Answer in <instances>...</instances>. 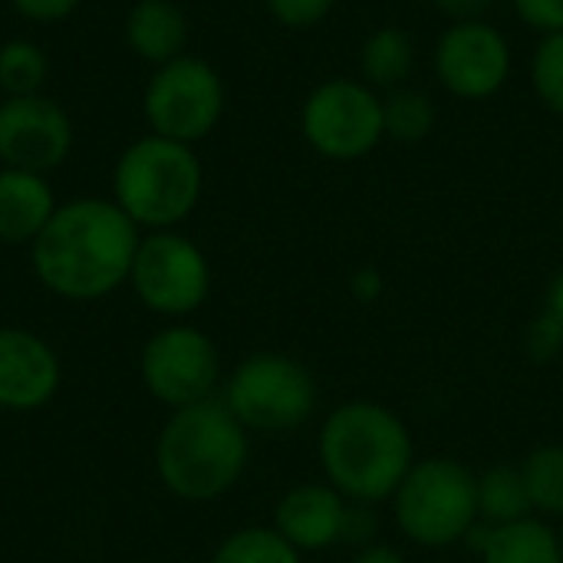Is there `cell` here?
Returning <instances> with one entry per match:
<instances>
[{"label": "cell", "instance_id": "obj_6", "mask_svg": "<svg viewBox=\"0 0 563 563\" xmlns=\"http://www.w3.org/2000/svg\"><path fill=\"white\" fill-rule=\"evenodd\" d=\"M221 402L257 435H290L303 429L320 402L313 373L287 353H254L224 379Z\"/></svg>", "mask_w": 563, "mask_h": 563}, {"label": "cell", "instance_id": "obj_10", "mask_svg": "<svg viewBox=\"0 0 563 563\" xmlns=\"http://www.w3.org/2000/svg\"><path fill=\"white\" fill-rule=\"evenodd\" d=\"M139 376L145 393L175 412L214 399L221 383V353L205 330L191 323H172L145 340Z\"/></svg>", "mask_w": 563, "mask_h": 563}, {"label": "cell", "instance_id": "obj_5", "mask_svg": "<svg viewBox=\"0 0 563 563\" xmlns=\"http://www.w3.org/2000/svg\"><path fill=\"white\" fill-rule=\"evenodd\" d=\"M389 505L409 544L449 551L478 528V475L452 455L416 459Z\"/></svg>", "mask_w": 563, "mask_h": 563}, {"label": "cell", "instance_id": "obj_33", "mask_svg": "<svg viewBox=\"0 0 563 563\" xmlns=\"http://www.w3.org/2000/svg\"><path fill=\"white\" fill-rule=\"evenodd\" d=\"M558 538H561V551H563V518H558Z\"/></svg>", "mask_w": 563, "mask_h": 563}, {"label": "cell", "instance_id": "obj_7", "mask_svg": "<svg viewBox=\"0 0 563 563\" xmlns=\"http://www.w3.org/2000/svg\"><path fill=\"white\" fill-rule=\"evenodd\" d=\"M300 135L327 162H360L386 139L383 96L363 79L317 82L300 106Z\"/></svg>", "mask_w": 563, "mask_h": 563}, {"label": "cell", "instance_id": "obj_13", "mask_svg": "<svg viewBox=\"0 0 563 563\" xmlns=\"http://www.w3.org/2000/svg\"><path fill=\"white\" fill-rule=\"evenodd\" d=\"M59 356L53 346L23 327H0V409L36 412L59 393Z\"/></svg>", "mask_w": 563, "mask_h": 563}, {"label": "cell", "instance_id": "obj_18", "mask_svg": "<svg viewBox=\"0 0 563 563\" xmlns=\"http://www.w3.org/2000/svg\"><path fill=\"white\" fill-rule=\"evenodd\" d=\"M416 40L402 26H376L360 46V79L369 82L379 92H393L399 86H409V76L416 69Z\"/></svg>", "mask_w": 563, "mask_h": 563}, {"label": "cell", "instance_id": "obj_14", "mask_svg": "<svg viewBox=\"0 0 563 563\" xmlns=\"http://www.w3.org/2000/svg\"><path fill=\"white\" fill-rule=\"evenodd\" d=\"M346 508L350 501L330 482H303L280 495L271 528L300 554H320L343 544Z\"/></svg>", "mask_w": 563, "mask_h": 563}, {"label": "cell", "instance_id": "obj_22", "mask_svg": "<svg viewBox=\"0 0 563 563\" xmlns=\"http://www.w3.org/2000/svg\"><path fill=\"white\" fill-rule=\"evenodd\" d=\"M534 515L563 518V445H541L521 462Z\"/></svg>", "mask_w": 563, "mask_h": 563}, {"label": "cell", "instance_id": "obj_28", "mask_svg": "<svg viewBox=\"0 0 563 563\" xmlns=\"http://www.w3.org/2000/svg\"><path fill=\"white\" fill-rule=\"evenodd\" d=\"M13 10L23 16V20H33V23H56V20H66L82 0H10Z\"/></svg>", "mask_w": 563, "mask_h": 563}, {"label": "cell", "instance_id": "obj_15", "mask_svg": "<svg viewBox=\"0 0 563 563\" xmlns=\"http://www.w3.org/2000/svg\"><path fill=\"white\" fill-rule=\"evenodd\" d=\"M56 195L46 175L7 168L0 172V241L33 244L56 211Z\"/></svg>", "mask_w": 563, "mask_h": 563}, {"label": "cell", "instance_id": "obj_20", "mask_svg": "<svg viewBox=\"0 0 563 563\" xmlns=\"http://www.w3.org/2000/svg\"><path fill=\"white\" fill-rule=\"evenodd\" d=\"M439 119V109L426 89L416 86H399L383 96V122H386V139L393 142H422L432 135Z\"/></svg>", "mask_w": 563, "mask_h": 563}, {"label": "cell", "instance_id": "obj_25", "mask_svg": "<svg viewBox=\"0 0 563 563\" xmlns=\"http://www.w3.org/2000/svg\"><path fill=\"white\" fill-rule=\"evenodd\" d=\"M340 0H264L267 13L287 30H310L323 23Z\"/></svg>", "mask_w": 563, "mask_h": 563}, {"label": "cell", "instance_id": "obj_16", "mask_svg": "<svg viewBox=\"0 0 563 563\" xmlns=\"http://www.w3.org/2000/svg\"><path fill=\"white\" fill-rule=\"evenodd\" d=\"M125 40L145 63L165 66L185 56L188 16L175 0H135L125 16Z\"/></svg>", "mask_w": 563, "mask_h": 563}, {"label": "cell", "instance_id": "obj_17", "mask_svg": "<svg viewBox=\"0 0 563 563\" xmlns=\"http://www.w3.org/2000/svg\"><path fill=\"white\" fill-rule=\"evenodd\" d=\"M468 538H478L475 548L482 563H563L558 528L538 515L501 528L478 525Z\"/></svg>", "mask_w": 563, "mask_h": 563}, {"label": "cell", "instance_id": "obj_8", "mask_svg": "<svg viewBox=\"0 0 563 563\" xmlns=\"http://www.w3.org/2000/svg\"><path fill=\"white\" fill-rule=\"evenodd\" d=\"M129 287L145 310L185 320L201 310L211 294V264L181 231H148L139 241Z\"/></svg>", "mask_w": 563, "mask_h": 563}, {"label": "cell", "instance_id": "obj_26", "mask_svg": "<svg viewBox=\"0 0 563 563\" xmlns=\"http://www.w3.org/2000/svg\"><path fill=\"white\" fill-rule=\"evenodd\" d=\"M511 7L531 33L538 36L563 33V0H511Z\"/></svg>", "mask_w": 563, "mask_h": 563}, {"label": "cell", "instance_id": "obj_11", "mask_svg": "<svg viewBox=\"0 0 563 563\" xmlns=\"http://www.w3.org/2000/svg\"><path fill=\"white\" fill-rule=\"evenodd\" d=\"M439 86L462 102H485L498 96L515 69V49L505 30L482 20L449 23L432 49Z\"/></svg>", "mask_w": 563, "mask_h": 563}, {"label": "cell", "instance_id": "obj_30", "mask_svg": "<svg viewBox=\"0 0 563 563\" xmlns=\"http://www.w3.org/2000/svg\"><path fill=\"white\" fill-rule=\"evenodd\" d=\"M544 317L551 327H558L563 333V271H558L548 284V294H544V310L538 313Z\"/></svg>", "mask_w": 563, "mask_h": 563}, {"label": "cell", "instance_id": "obj_3", "mask_svg": "<svg viewBox=\"0 0 563 563\" xmlns=\"http://www.w3.org/2000/svg\"><path fill=\"white\" fill-rule=\"evenodd\" d=\"M251 462V432L221 399L175 409L155 439V472L165 492L205 505L224 498Z\"/></svg>", "mask_w": 563, "mask_h": 563}, {"label": "cell", "instance_id": "obj_32", "mask_svg": "<svg viewBox=\"0 0 563 563\" xmlns=\"http://www.w3.org/2000/svg\"><path fill=\"white\" fill-rule=\"evenodd\" d=\"M353 294H356L360 300H376V297L383 294V277H379L373 267L360 271V274L353 277Z\"/></svg>", "mask_w": 563, "mask_h": 563}, {"label": "cell", "instance_id": "obj_2", "mask_svg": "<svg viewBox=\"0 0 563 563\" xmlns=\"http://www.w3.org/2000/svg\"><path fill=\"white\" fill-rule=\"evenodd\" d=\"M323 482L346 501L383 505L416 465V442L399 412L373 399H350L327 412L317 432Z\"/></svg>", "mask_w": 563, "mask_h": 563}, {"label": "cell", "instance_id": "obj_29", "mask_svg": "<svg viewBox=\"0 0 563 563\" xmlns=\"http://www.w3.org/2000/svg\"><path fill=\"white\" fill-rule=\"evenodd\" d=\"M435 10H442L452 23L459 20H482L495 0H432Z\"/></svg>", "mask_w": 563, "mask_h": 563}, {"label": "cell", "instance_id": "obj_4", "mask_svg": "<svg viewBox=\"0 0 563 563\" xmlns=\"http://www.w3.org/2000/svg\"><path fill=\"white\" fill-rule=\"evenodd\" d=\"M205 168L191 145L142 135L115 162L112 201L139 231H175L201 201Z\"/></svg>", "mask_w": 563, "mask_h": 563}, {"label": "cell", "instance_id": "obj_9", "mask_svg": "<svg viewBox=\"0 0 563 563\" xmlns=\"http://www.w3.org/2000/svg\"><path fill=\"white\" fill-rule=\"evenodd\" d=\"M142 109L155 135L195 145L211 135L224 115V82L211 63L185 53L165 66H155Z\"/></svg>", "mask_w": 563, "mask_h": 563}, {"label": "cell", "instance_id": "obj_27", "mask_svg": "<svg viewBox=\"0 0 563 563\" xmlns=\"http://www.w3.org/2000/svg\"><path fill=\"white\" fill-rule=\"evenodd\" d=\"M379 541V518H376V505H360L350 501L346 508V521H343V544H350L353 551L366 548Z\"/></svg>", "mask_w": 563, "mask_h": 563}, {"label": "cell", "instance_id": "obj_31", "mask_svg": "<svg viewBox=\"0 0 563 563\" xmlns=\"http://www.w3.org/2000/svg\"><path fill=\"white\" fill-rule=\"evenodd\" d=\"M350 563H406V558H402L399 548H393V544H386V541H373V544L360 548Z\"/></svg>", "mask_w": 563, "mask_h": 563}, {"label": "cell", "instance_id": "obj_21", "mask_svg": "<svg viewBox=\"0 0 563 563\" xmlns=\"http://www.w3.org/2000/svg\"><path fill=\"white\" fill-rule=\"evenodd\" d=\"M211 563H303V554L290 548L274 528L251 525L231 531L211 554Z\"/></svg>", "mask_w": 563, "mask_h": 563}, {"label": "cell", "instance_id": "obj_1", "mask_svg": "<svg viewBox=\"0 0 563 563\" xmlns=\"http://www.w3.org/2000/svg\"><path fill=\"white\" fill-rule=\"evenodd\" d=\"M139 228L112 198H76L53 211L30 244L36 280L73 303H92L129 284Z\"/></svg>", "mask_w": 563, "mask_h": 563}, {"label": "cell", "instance_id": "obj_19", "mask_svg": "<svg viewBox=\"0 0 563 563\" xmlns=\"http://www.w3.org/2000/svg\"><path fill=\"white\" fill-rule=\"evenodd\" d=\"M534 518L521 465H492L478 475V525L501 528Z\"/></svg>", "mask_w": 563, "mask_h": 563}, {"label": "cell", "instance_id": "obj_12", "mask_svg": "<svg viewBox=\"0 0 563 563\" xmlns=\"http://www.w3.org/2000/svg\"><path fill=\"white\" fill-rule=\"evenodd\" d=\"M69 148L73 122L56 99L36 92L0 102V162L7 168L46 175L66 162Z\"/></svg>", "mask_w": 563, "mask_h": 563}, {"label": "cell", "instance_id": "obj_24", "mask_svg": "<svg viewBox=\"0 0 563 563\" xmlns=\"http://www.w3.org/2000/svg\"><path fill=\"white\" fill-rule=\"evenodd\" d=\"M528 76H531V89L538 102L563 119V33L538 40Z\"/></svg>", "mask_w": 563, "mask_h": 563}, {"label": "cell", "instance_id": "obj_23", "mask_svg": "<svg viewBox=\"0 0 563 563\" xmlns=\"http://www.w3.org/2000/svg\"><path fill=\"white\" fill-rule=\"evenodd\" d=\"M49 76V59L33 40H7L0 46V89L7 96H36Z\"/></svg>", "mask_w": 563, "mask_h": 563}]
</instances>
